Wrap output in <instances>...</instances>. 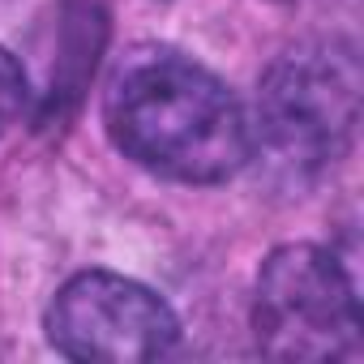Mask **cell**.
<instances>
[{
	"label": "cell",
	"instance_id": "obj_1",
	"mask_svg": "<svg viewBox=\"0 0 364 364\" xmlns=\"http://www.w3.org/2000/svg\"><path fill=\"white\" fill-rule=\"evenodd\" d=\"M107 133L124 159L180 185H219L253 154V129L236 95L180 56H141L116 77Z\"/></svg>",
	"mask_w": 364,
	"mask_h": 364
},
{
	"label": "cell",
	"instance_id": "obj_2",
	"mask_svg": "<svg viewBox=\"0 0 364 364\" xmlns=\"http://www.w3.org/2000/svg\"><path fill=\"white\" fill-rule=\"evenodd\" d=\"M257 347L270 360H343L360 347L355 287L317 245H283L262 262L253 296Z\"/></svg>",
	"mask_w": 364,
	"mask_h": 364
},
{
	"label": "cell",
	"instance_id": "obj_3",
	"mask_svg": "<svg viewBox=\"0 0 364 364\" xmlns=\"http://www.w3.org/2000/svg\"><path fill=\"white\" fill-rule=\"evenodd\" d=\"M360 120V65L343 43L300 48L270 65L257 95L262 141L287 167L334 163Z\"/></svg>",
	"mask_w": 364,
	"mask_h": 364
},
{
	"label": "cell",
	"instance_id": "obj_4",
	"mask_svg": "<svg viewBox=\"0 0 364 364\" xmlns=\"http://www.w3.org/2000/svg\"><path fill=\"white\" fill-rule=\"evenodd\" d=\"M176 334L180 326L163 296L107 270L69 279L48 309V338L69 360H154L176 347Z\"/></svg>",
	"mask_w": 364,
	"mask_h": 364
},
{
	"label": "cell",
	"instance_id": "obj_5",
	"mask_svg": "<svg viewBox=\"0 0 364 364\" xmlns=\"http://www.w3.org/2000/svg\"><path fill=\"white\" fill-rule=\"evenodd\" d=\"M22 107H26V73L0 48V133H9V124L22 116Z\"/></svg>",
	"mask_w": 364,
	"mask_h": 364
}]
</instances>
